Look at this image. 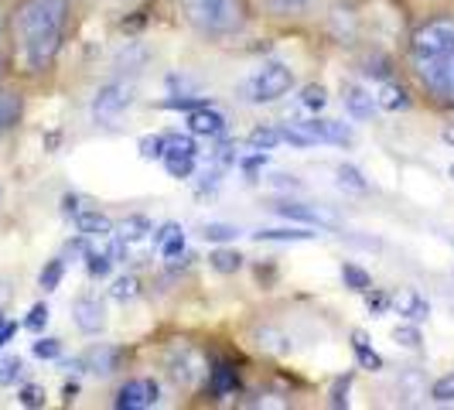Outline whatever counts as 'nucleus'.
Masks as SVG:
<instances>
[{
	"mask_svg": "<svg viewBox=\"0 0 454 410\" xmlns=\"http://www.w3.org/2000/svg\"><path fill=\"white\" fill-rule=\"evenodd\" d=\"M68 24V0H21L11 28L14 42L21 48V62L27 72H45L66 38Z\"/></svg>",
	"mask_w": 454,
	"mask_h": 410,
	"instance_id": "f257e3e1",
	"label": "nucleus"
},
{
	"mask_svg": "<svg viewBox=\"0 0 454 410\" xmlns=\"http://www.w3.org/2000/svg\"><path fill=\"white\" fill-rule=\"evenodd\" d=\"M178 4H182L184 21L208 38H229L250 21L247 0H178Z\"/></svg>",
	"mask_w": 454,
	"mask_h": 410,
	"instance_id": "f03ea898",
	"label": "nucleus"
},
{
	"mask_svg": "<svg viewBox=\"0 0 454 410\" xmlns=\"http://www.w3.org/2000/svg\"><path fill=\"white\" fill-rule=\"evenodd\" d=\"M137 96V86L134 79H110V83H103L96 96H92V123L96 127H114L120 116L130 110V103H134Z\"/></svg>",
	"mask_w": 454,
	"mask_h": 410,
	"instance_id": "7ed1b4c3",
	"label": "nucleus"
},
{
	"mask_svg": "<svg viewBox=\"0 0 454 410\" xmlns=\"http://www.w3.org/2000/svg\"><path fill=\"white\" fill-rule=\"evenodd\" d=\"M294 86V68L287 62H267L263 68H256L247 83V99L250 103H273L280 96H287Z\"/></svg>",
	"mask_w": 454,
	"mask_h": 410,
	"instance_id": "20e7f679",
	"label": "nucleus"
},
{
	"mask_svg": "<svg viewBox=\"0 0 454 410\" xmlns=\"http://www.w3.org/2000/svg\"><path fill=\"white\" fill-rule=\"evenodd\" d=\"M413 72L441 103L454 106V51L451 55H413Z\"/></svg>",
	"mask_w": 454,
	"mask_h": 410,
	"instance_id": "39448f33",
	"label": "nucleus"
},
{
	"mask_svg": "<svg viewBox=\"0 0 454 410\" xmlns=\"http://www.w3.org/2000/svg\"><path fill=\"white\" fill-rule=\"evenodd\" d=\"M413 55H451L454 51V18L424 21L410 38Z\"/></svg>",
	"mask_w": 454,
	"mask_h": 410,
	"instance_id": "423d86ee",
	"label": "nucleus"
},
{
	"mask_svg": "<svg viewBox=\"0 0 454 410\" xmlns=\"http://www.w3.org/2000/svg\"><path fill=\"white\" fill-rule=\"evenodd\" d=\"M168 376H171L178 387L195 390L205 376H208V366H205V359L199 356V349L178 342V345L168 352Z\"/></svg>",
	"mask_w": 454,
	"mask_h": 410,
	"instance_id": "0eeeda50",
	"label": "nucleus"
},
{
	"mask_svg": "<svg viewBox=\"0 0 454 410\" xmlns=\"http://www.w3.org/2000/svg\"><path fill=\"white\" fill-rule=\"evenodd\" d=\"M158 400H160V387H158V380H151V376L130 380V383H123V387H120V393H116V407H120V410L158 407Z\"/></svg>",
	"mask_w": 454,
	"mask_h": 410,
	"instance_id": "6e6552de",
	"label": "nucleus"
},
{
	"mask_svg": "<svg viewBox=\"0 0 454 410\" xmlns=\"http://www.w3.org/2000/svg\"><path fill=\"white\" fill-rule=\"evenodd\" d=\"M72 321H75L79 332L99 335V332L106 328V308H103V301H99V297H79V301L72 304Z\"/></svg>",
	"mask_w": 454,
	"mask_h": 410,
	"instance_id": "1a4fd4ad",
	"label": "nucleus"
},
{
	"mask_svg": "<svg viewBox=\"0 0 454 410\" xmlns=\"http://www.w3.org/2000/svg\"><path fill=\"white\" fill-rule=\"evenodd\" d=\"M297 127L311 137L315 144H341V147L352 144V130L345 123H339V120H318V116H311V120H301Z\"/></svg>",
	"mask_w": 454,
	"mask_h": 410,
	"instance_id": "9d476101",
	"label": "nucleus"
},
{
	"mask_svg": "<svg viewBox=\"0 0 454 410\" xmlns=\"http://www.w3.org/2000/svg\"><path fill=\"white\" fill-rule=\"evenodd\" d=\"M188 134L192 137H223L226 134V116L212 106H199L188 114Z\"/></svg>",
	"mask_w": 454,
	"mask_h": 410,
	"instance_id": "9b49d317",
	"label": "nucleus"
},
{
	"mask_svg": "<svg viewBox=\"0 0 454 410\" xmlns=\"http://www.w3.org/2000/svg\"><path fill=\"white\" fill-rule=\"evenodd\" d=\"M341 103H345L348 116H356V120H369L376 114V96L365 86H359V83H345L341 86Z\"/></svg>",
	"mask_w": 454,
	"mask_h": 410,
	"instance_id": "f8f14e48",
	"label": "nucleus"
},
{
	"mask_svg": "<svg viewBox=\"0 0 454 410\" xmlns=\"http://www.w3.org/2000/svg\"><path fill=\"white\" fill-rule=\"evenodd\" d=\"M72 219H75L79 236H86V240H106V236L114 233V219H110L106 212H99V209H82V212H75Z\"/></svg>",
	"mask_w": 454,
	"mask_h": 410,
	"instance_id": "ddd939ff",
	"label": "nucleus"
},
{
	"mask_svg": "<svg viewBox=\"0 0 454 410\" xmlns=\"http://www.w3.org/2000/svg\"><path fill=\"white\" fill-rule=\"evenodd\" d=\"M154 247L164 260H178L184 253V229L178 223H164L160 229H154Z\"/></svg>",
	"mask_w": 454,
	"mask_h": 410,
	"instance_id": "4468645a",
	"label": "nucleus"
},
{
	"mask_svg": "<svg viewBox=\"0 0 454 410\" xmlns=\"http://www.w3.org/2000/svg\"><path fill=\"white\" fill-rule=\"evenodd\" d=\"M372 96H376V106H380V110H389V114L410 110V92L403 90L400 83H393V79H383Z\"/></svg>",
	"mask_w": 454,
	"mask_h": 410,
	"instance_id": "2eb2a0df",
	"label": "nucleus"
},
{
	"mask_svg": "<svg viewBox=\"0 0 454 410\" xmlns=\"http://www.w3.org/2000/svg\"><path fill=\"white\" fill-rule=\"evenodd\" d=\"M116 236L127 243V250L130 247H140V243H147L151 236H154V223L147 219V216H127L120 229H116Z\"/></svg>",
	"mask_w": 454,
	"mask_h": 410,
	"instance_id": "dca6fc26",
	"label": "nucleus"
},
{
	"mask_svg": "<svg viewBox=\"0 0 454 410\" xmlns=\"http://www.w3.org/2000/svg\"><path fill=\"white\" fill-rule=\"evenodd\" d=\"M393 308H396L407 321H417V325L431 319V304H427V297H420L417 291H400V295L393 297Z\"/></svg>",
	"mask_w": 454,
	"mask_h": 410,
	"instance_id": "f3484780",
	"label": "nucleus"
},
{
	"mask_svg": "<svg viewBox=\"0 0 454 410\" xmlns=\"http://www.w3.org/2000/svg\"><path fill=\"white\" fill-rule=\"evenodd\" d=\"M21 114H24L21 92L0 90V137L11 134V130H14L18 123H21Z\"/></svg>",
	"mask_w": 454,
	"mask_h": 410,
	"instance_id": "a211bd4d",
	"label": "nucleus"
},
{
	"mask_svg": "<svg viewBox=\"0 0 454 410\" xmlns=\"http://www.w3.org/2000/svg\"><path fill=\"white\" fill-rule=\"evenodd\" d=\"M79 366H86L90 373H99V376H110L116 366H120V349H110V345H96V349H90V352L79 359Z\"/></svg>",
	"mask_w": 454,
	"mask_h": 410,
	"instance_id": "6ab92c4d",
	"label": "nucleus"
},
{
	"mask_svg": "<svg viewBox=\"0 0 454 410\" xmlns=\"http://www.w3.org/2000/svg\"><path fill=\"white\" fill-rule=\"evenodd\" d=\"M253 342H256V349H263V352H270V356H291V335H284L280 328H270V325H263V328H256L253 332Z\"/></svg>",
	"mask_w": 454,
	"mask_h": 410,
	"instance_id": "aec40b11",
	"label": "nucleus"
},
{
	"mask_svg": "<svg viewBox=\"0 0 454 410\" xmlns=\"http://www.w3.org/2000/svg\"><path fill=\"white\" fill-rule=\"evenodd\" d=\"M273 212H280L284 219H291V223H301V226H328V219L321 216V212H315V209H308V205L301 202H277L273 205Z\"/></svg>",
	"mask_w": 454,
	"mask_h": 410,
	"instance_id": "412c9836",
	"label": "nucleus"
},
{
	"mask_svg": "<svg viewBox=\"0 0 454 410\" xmlns=\"http://www.w3.org/2000/svg\"><path fill=\"white\" fill-rule=\"evenodd\" d=\"M318 233H311V226H287V229H260L256 240L260 243H308Z\"/></svg>",
	"mask_w": 454,
	"mask_h": 410,
	"instance_id": "4be33fe9",
	"label": "nucleus"
},
{
	"mask_svg": "<svg viewBox=\"0 0 454 410\" xmlns=\"http://www.w3.org/2000/svg\"><path fill=\"white\" fill-rule=\"evenodd\" d=\"M160 161H164V168H168L171 178H192V171H195V154L182 151V147H168Z\"/></svg>",
	"mask_w": 454,
	"mask_h": 410,
	"instance_id": "5701e85b",
	"label": "nucleus"
},
{
	"mask_svg": "<svg viewBox=\"0 0 454 410\" xmlns=\"http://www.w3.org/2000/svg\"><path fill=\"white\" fill-rule=\"evenodd\" d=\"M208 387H212V393H219V397L236 393V387H239L236 369H232V366H226V363H219L215 369H208Z\"/></svg>",
	"mask_w": 454,
	"mask_h": 410,
	"instance_id": "b1692460",
	"label": "nucleus"
},
{
	"mask_svg": "<svg viewBox=\"0 0 454 410\" xmlns=\"http://www.w3.org/2000/svg\"><path fill=\"white\" fill-rule=\"evenodd\" d=\"M284 140H280V127H253L250 137H247V147L250 151H277Z\"/></svg>",
	"mask_w": 454,
	"mask_h": 410,
	"instance_id": "393cba45",
	"label": "nucleus"
},
{
	"mask_svg": "<svg viewBox=\"0 0 454 410\" xmlns=\"http://www.w3.org/2000/svg\"><path fill=\"white\" fill-rule=\"evenodd\" d=\"M352 349H356V359H359L363 369H369V373H380V369H383V356L369 345V339H365L363 332H356V335H352Z\"/></svg>",
	"mask_w": 454,
	"mask_h": 410,
	"instance_id": "a878e982",
	"label": "nucleus"
},
{
	"mask_svg": "<svg viewBox=\"0 0 454 410\" xmlns=\"http://www.w3.org/2000/svg\"><path fill=\"white\" fill-rule=\"evenodd\" d=\"M297 103H301L304 110L318 114V110H325V106H328V90H325L321 83H311V86H304V90H301V96H297Z\"/></svg>",
	"mask_w": 454,
	"mask_h": 410,
	"instance_id": "bb28decb",
	"label": "nucleus"
},
{
	"mask_svg": "<svg viewBox=\"0 0 454 410\" xmlns=\"http://www.w3.org/2000/svg\"><path fill=\"white\" fill-rule=\"evenodd\" d=\"M335 178H339V185L348 188V192H369V182H365L363 171H359L356 164H339V168H335Z\"/></svg>",
	"mask_w": 454,
	"mask_h": 410,
	"instance_id": "cd10ccee",
	"label": "nucleus"
},
{
	"mask_svg": "<svg viewBox=\"0 0 454 410\" xmlns=\"http://www.w3.org/2000/svg\"><path fill=\"white\" fill-rule=\"evenodd\" d=\"M110 297H116V301H137L140 297V277H134V273H127V277H116L114 288H110Z\"/></svg>",
	"mask_w": 454,
	"mask_h": 410,
	"instance_id": "c85d7f7f",
	"label": "nucleus"
},
{
	"mask_svg": "<svg viewBox=\"0 0 454 410\" xmlns=\"http://www.w3.org/2000/svg\"><path fill=\"white\" fill-rule=\"evenodd\" d=\"M341 280H345V288H352V291H359V295H365V291L372 288V277H369L363 267H356V264H345V267H341Z\"/></svg>",
	"mask_w": 454,
	"mask_h": 410,
	"instance_id": "c756f323",
	"label": "nucleus"
},
{
	"mask_svg": "<svg viewBox=\"0 0 454 410\" xmlns=\"http://www.w3.org/2000/svg\"><path fill=\"white\" fill-rule=\"evenodd\" d=\"M208 264L215 267L219 273H236L239 267H243V253L236 250H215L212 256H208Z\"/></svg>",
	"mask_w": 454,
	"mask_h": 410,
	"instance_id": "7c9ffc66",
	"label": "nucleus"
},
{
	"mask_svg": "<svg viewBox=\"0 0 454 410\" xmlns=\"http://www.w3.org/2000/svg\"><path fill=\"white\" fill-rule=\"evenodd\" d=\"M393 342L403 345V349H420V345H424V335H420L417 321H410V325H396V328H393Z\"/></svg>",
	"mask_w": 454,
	"mask_h": 410,
	"instance_id": "2f4dec72",
	"label": "nucleus"
},
{
	"mask_svg": "<svg viewBox=\"0 0 454 410\" xmlns=\"http://www.w3.org/2000/svg\"><path fill=\"white\" fill-rule=\"evenodd\" d=\"M164 151H168V134H154L140 140V158L144 161H160Z\"/></svg>",
	"mask_w": 454,
	"mask_h": 410,
	"instance_id": "473e14b6",
	"label": "nucleus"
},
{
	"mask_svg": "<svg viewBox=\"0 0 454 410\" xmlns=\"http://www.w3.org/2000/svg\"><path fill=\"white\" fill-rule=\"evenodd\" d=\"M114 264L116 260L110 256V250H86V267H90L92 277H106Z\"/></svg>",
	"mask_w": 454,
	"mask_h": 410,
	"instance_id": "72a5a7b5",
	"label": "nucleus"
},
{
	"mask_svg": "<svg viewBox=\"0 0 454 410\" xmlns=\"http://www.w3.org/2000/svg\"><path fill=\"white\" fill-rule=\"evenodd\" d=\"M24 373V363L18 356H4L0 359V387H11V383H18Z\"/></svg>",
	"mask_w": 454,
	"mask_h": 410,
	"instance_id": "f704fd0d",
	"label": "nucleus"
},
{
	"mask_svg": "<svg viewBox=\"0 0 454 410\" xmlns=\"http://www.w3.org/2000/svg\"><path fill=\"white\" fill-rule=\"evenodd\" d=\"M62 273H66V260H62V256L48 260L45 271H42V288H45V291H55V288L62 284Z\"/></svg>",
	"mask_w": 454,
	"mask_h": 410,
	"instance_id": "c9c22d12",
	"label": "nucleus"
},
{
	"mask_svg": "<svg viewBox=\"0 0 454 410\" xmlns=\"http://www.w3.org/2000/svg\"><path fill=\"white\" fill-rule=\"evenodd\" d=\"M202 236L208 240V243H229V240L239 236V229L229 226V223H208V226L202 229Z\"/></svg>",
	"mask_w": 454,
	"mask_h": 410,
	"instance_id": "e433bc0d",
	"label": "nucleus"
},
{
	"mask_svg": "<svg viewBox=\"0 0 454 410\" xmlns=\"http://www.w3.org/2000/svg\"><path fill=\"white\" fill-rule=\"evenodd\" d=\"M348 390H352V376H339L335 383H332V393H328V404L335 410L348 407Z\"/></svg>",
	"mask_w": 454,
	"mask_h": 410,
	"instance_id": "4c0bfd02",
	"label": "nucleus"
},
{
	"mask_svg": "<svg viewBox=\"0 0 454 410\" xmlns=\"http://www.w3.org/2000/svg\"><path fill=\"white\" fill-rule=\"evenodd\" d=\"M280 140H284V144H291V147H301V151L315 147V140L304 134V130H301L297 123H294V127H280Z\"/></svg>",
	"mask_w": 454,
	"mask_h": 410,
	"instance_id": "58836bf2",
	"label": "nucleus"
},
{
	"mask_svg": "<svg viewBox=\"0 0 454 410\" xmlns=\"http://www.w3.org/2000/svg\"><path fill=\"white\" fill-rule=\"evenodd\" d=\"M365 308H369L372 315H387L389 308H393V297L383 295V291H376V288H369V291H365Z\"/></svg>",
	"mask_w": 454,
	"mask_h": 410,
	"instance_id": "ea45409f",
	"label": "nucleus"
},
{
	"mask_svg": "<svg viewBox=\"0 0 454 410\" xmlns=\"http://www.w3.org/2000/svg\"><path fill=\"white\" fill-rule=\"evenodd\" d=\"M431 397L437 400V404H454V373L441 376V380L434 383V387H431Z\"/></svg>",
	"mask_w": 454,
	"mask_h": 410,
	"instance_id": "a19ab883",
	"label": "nucleus"
},
{
	"mask_svg": "<svg viewBox=\"0 0 454 410\" xmlns=\"http://www.w3.org/2000/svg\"><path fill=\"white\" fill-rule=\"evenodd\" d=\"M18 400H21V407H45V390L27 383V387H21Z\"/></svg>",
	"mask_w": 454,
	"mask_h": 410,
	"instance_id": "79ce46f5",
	"label": "nucleus"
},
{
	"mask_svg": "<svg viewBox=\"0 0 454 410\" xmlns=\"http://www.w3.org/2000/svg\"><path fill=\"white\" fill-rule=\"evenodd\" d=\"M35 356H38V359H59V356H62V342L59 339H38L35 342Z\"/></svg>",
	"mask_w": 454,
	"mask_h": 410,
	"instance_id": "37998d69",
	"label": "nucleus"
},
{
	"mask_svg": "<svg viewBox=\"0 0 454 410\" xmlns=\"http://www.w3.org/2000/svg\"><path fill=\"white\" fill-rule=\"evenodd\" d=\"M24 325L31 328V332H42L48 325V304H35L31 311H27V319H24Z\"/></svg>",
	"mask_w": 454,
	"mask_h": 410,
	"instance_id": "c03bdc74",
	"label": "nucleus"
},
{
	"mask_svg": "<svg viewBox=\"0 0 454 410\" xmlns=\"http://www.w3.org/2000/svg\"><path fill=\"white\" fill-rule=\"evenodd\" d=\"M277 11H284V14H294V11H304L308 7V0H270Z\"/></svg>",
	"mask_w": 454,
	"mask_h": 410,
	"instance_id": "a18cd8bd",
	"label": "nucleus"
},
{
	"mask_svg": "<svg viewBox=\"0 0 454 410\" xmlns=\"http://www.w3.org/2000/svg\"><path fill=\"white\" fill-rule=\"evenodd\" d=\"M14 332H18V325H14V321H7L4 315H0V345H7V342L14 339Z\"/></svg>",
	"mask_w": 454,
	"mask_h": 410,
	"instance_id": "49530a36",
	"label": "nucleus"
},
{
	"mask_svg": "<svg viewBox=\"0 0 454 410\" xmlns=\"http://www.w3.org/2000/svg\"><path fill=\"white\" fill-rule=\"evenodd\" d=\"M62 212H66V216L82 212V199H79V195H66V199H62Z\"/></svg>",
	"mask_w": 454,
	"mask_h": 410,
	"instance_id": "de8ad7c7",
	"label": "nucleus"
},
{
	"mask_svg": "<svg viewBox=\"0 0 454 410\" xmlns=\"http://www.w3.org/2000/svg\"><path fill=\"white\" fill-rule=\"evenodd\" d=\"M441 140H444V144H448V147L454 151V123H448V127L441 130Z\"/></svg>",
	"mask_w": 454,
	"mask_h": 410,
	"instance_id": "09e8293b",
	"label": "nucleus"
},
{
	"mask_svg": "<svg viewBox=\"0 0 454 410\" xmlns=\"http://www.w3.org/2000/svg\"><path fill=\"white\" fill-rule=\"evenodd\" d=\"M4 35H7V21H4V14H0V42H4Z\"/></svg>",
	"mask_w": 454,
	"mask_h": 410,
	"instance_id": "8fccbe9b",
	"label": "nucleus"
},
{
	"mask_svg": "<svg viewBox=\"0 0 454 410\" xmlns=\"http://www.w3.org/2000/svg\"><path fill=\"white\" fill-rule=\"evenodd\" d=\"M448 175H451V178H454V164H451V171H448Z\"/></svg>",
	"mask_w": 454,
	"mask_h": 410,
	"instance_id": "3c124183",
	"label": "nucleus"
}]
</instances>
